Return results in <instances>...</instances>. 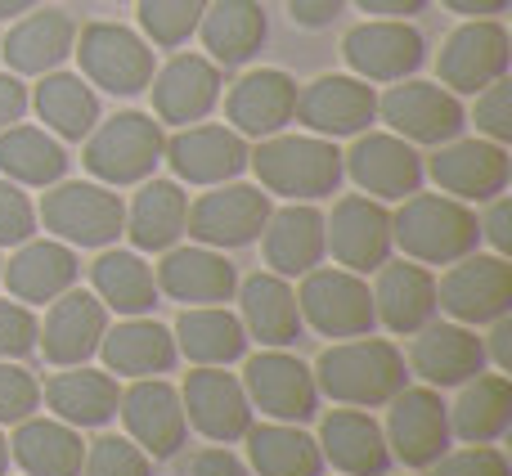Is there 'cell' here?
<instances>
[{
  "label": "cell",
  "instance_id": "1",
  "mask_svg": "<svg viewBox=\"0 0 512 476\" xmlns=\"http://www.w3.org/2000/svg\"><path fill=\"white\" fill-rule=\"evenodd\" d=\"M310 373H315L319 396L337 400V405H351V409L387 405L400 387H409V364L400 355V346L387 342V337H369V333L333 342L315 360Z\"/></svg>",
  "mask_w": 512,
  "mask_h": 476
},
{
  "label": "cell",
  "instance_id": "2",
  "mask_svg": "<svg viewBox=\"0 0 512 476\" xmlns=\"http://www.w3.org/2000/svg\"><path fill=\"white\" fill-rule=\"evenodd\" d=\"M248 167L265 194H279L288 203H315L342 185V153L324 135H265L248 153Z\"/></svg>",
  "mask_w": 512,
  "mask_h": 476
},
{
  "label": "cell",
  "instance_id": "3",
  "mask_svg": "<svg viewBox=\"0 0 512 476\" xmlns=\"http://www.w3.org/2000/svg\"><path fill=\"white\" fill-rule=\"evenodd\" d=\"M477 243V212L450 194H409L391 216V247H400L418 265H454L459 256L477 252Z\"/></svg>",
  "mask_w": 512,
  "mask_h": 476
},
{
  "label": "cell",
  "instance_id": "4",
  "mask_svg": "<svg viewBox=\"0 0 512 476\" xmlns=\"http://www.w3.org/2000/svg\"><path fill=\"white\" fill-rule=\"evenodd\" d=\"M162 122H153L149 113H117L108 122H95V131L86 135V171L99 185H140L158 171L162 162Z\"/></svg>",
  "mask_w": 512,
  "mask_h": 476
},
{
  "label": "cell",
  "instance_id": "5",
  "mask_svg": "<svg viewBox=\"0 0 512 476\" xmlns=\"http://www.w3.org/2000/svg\"><path fill=\"white\" fill-rule=\"evenodd\" d=\"M81 77L108 95H140L153 81V45L122 23H86L72 41Z\"/></svg>",
  "mask_w": 512,
  "mask_h": 476
},
{
  "label": "cell",
  "instance_id": "6",
  "mask_svg": "<svg viewBox=\"0 0 512 476\" xmlns=\"http://www.w3.org/2000/svg\"><path fill=\"white\" fill-rule=\"evenodd\" d=\"M36 216L68 247H108L122 238L126 203L99 180H68V185H54L41 198Z\"/></svg>",
  "mask_w": 512,
  "mask_h": 476
},
{
  "label": "cell",
  "instance_id": "7",
  "mask_svg": "<svg viewBox=\"0 0 512 476\" xmlns=\"http://www.w3.org/2000/svg\"><path fill=\"white\" fill-rule=\"evenodd\" d=\"M436 310L454 324L481 328L512 310V265L499 252H468L436 283Z\"/></svg>",
  "mask_w": 512,
  "mask_h": 476
},
{
  "label": "cell",
  "instance_id": "8",
  "mask_svg": "<svg viewBox=\"0 0 512 476\" xmlns=\"http://www.w3.org/2000/svg\"><path fill=\"white\" fill-rule=\"evenodd\" d=\"M301 324H310L319 337H364L373 333V288L355 270H306L297 288Z\"/></svg>",
  "mask_w": 512,
  "mask_h": 476
},
{
  "label": "cell",
  "instance_id": "9",
  "mask_svg": "<svg viewBox=\"0 0 512 476\" xmlns=\"http://www.w3.org/2000/svg\"><path fill=\"white\" fill-rule=\"evenodd\" d=\"M378 117L391 126V135H400L409 144H427V149L459 140V131L468 126L459 95H450L441 81H409V77L378 99Z\"/></svg>",
  "mask_w": 512,
  "mask_h": 476
},
{
  "label": "cell",
  "instance_id": "10",
  "mask_svg": "<svg viewBox=\"0 0 512 476\" xmlns=\"http://www.w3.org/2000/svg\"><path fill=\"white\" fill-rule=\"evenodd\" d=\"M387 450L405 468H432L450 450V405L436 387H400L387 400Z\"/></svg>",
  "mask_w": 512,
  "mask_h": 476
},
{
  "label": "cell",
  "instance_id": "11",
  "mask_svg": "<svg viewBox=\"0 0 512 476\" xmlns=\"http://www.w3.org/2000/svg\"><path fill=\"white\" fill-rule=\"evenodd\" d=\"M508 59H512V41L508 27L499 18H468L463 27H454L441 45V86L450 95H481L490 81L508 77Z\"/></svg>",
  "mask_w": 512,
  "mask_h": 476
},
{
  "label": "cell",
  "instance_id": "12",
  "mask_svg": "<svg viewBox=\"0 0 512 476\" xmlns=\"http://www.w3.org/2000/svg\"><path fill=\"white\" fill-rule=\"evenodd\" d=\"M243 391H248L252 409H261L270 423H310L319 409V387L315 373L288 351L265 346L261 355H252L243 364Z\"/></svg>",
  "mask_w": 512,
  "mask_h": 476
},
{
  "label": "cell",
  "instance_id": "13",
  "mask_svg": "<svg viewBox=\"0 0 512 476\" xmlns=\"http://www.w3.org/2000/svg\"><path fill=\"white\" fill-rule=\"evenodd\" d=\"M342 176H351L378 203H400L423 189V158L414 144L391 131H360L342 153Z\"/></svg>",
  "mask_w": 512,
  "mask_h": 476
},
{
  "label": "cell",
  "instance_id": "14",
  "mask_svg": "<svg viewBox=\"0 0 512 476\" xmlns=\"http://www.w3.org/2000/svg\"><path fill=\"white\" fill-rule=\"evenodd\" d=\"M270 194L256 185H212V194H203L194 207H189V221H185V234L203 247H248L261 238L265 221H270Z\"/></svg>",
  "mask_w": 512,
  "mask_h": 476
},
{
  "label": "cell",
  "instance_id": "15",
  "mask_svg": "<svg viewBox=\"0 0 512 476\" xmlns=\"http://www.w3.org/2000/svg\"><path fill=\"white\" fill-rule=\"evenodd\" d=\"M342 59L360 81H405L423 68L427 45L423 32L409 27L405 18H369L346 32Z\"/></svg>",
  "mask_w": 512,
  "mask_h": 476
},
{
  "label": "cell",
  "instance_id": "16",
  "mask_svg": "<svg viewBox=\"0 0 512 476\" xmlns=\"http://www.w3.org/2000/svg\"><path fill=\"white\" fill-rule=\"evenodd\" d=\"M180 405H185V423L216 445L243 441L256 414L243 382L234 373L216 369V364H198L189 373L185 387H180Z\"/></svg>",
  "mask_w": 512,
  "mask_h": 476
},
{
  "label": "cell",
  "instance_id": "17",
  "mask_svg": "<svg viewBox=\"0 0 512 476\" xmlns=\"http://www.w3.org/2000/svg\"><path fill=\"white\" fill-rule=\"evenodd\" d=\"M324 247L342 270L369 274L391 261V212L369 194H346L324 216Z\"/></svg>",
  "mask_w": 512,
  "mask_h": 476
},
{
  "label": "cell",
  "instance_id": "18",
  "mask_svg": "<svg viewBox=\"0 0 512 476\" xmlns=\"http://www.w3.org/2000/svg\"><path fill=\"white\" fill-rule=\"evenodd\" d=\"M508 149L495 140H450L436 144L423 176L436 180V189L459 203H490L508 189Z\"/></svg>",
  "mask_w": 512,
  "mask_h": 476
},
{
  "label": "cell",
  "instance_id": "19",
  "mask_svg": "<svg viewBox=\"0 0 512 476\" xmlns=\"http://www.w3.org/2000/svg\"><path fill=\"white\" fill-rule=\"evenodd\" d=\"M297 117L310 135L324 140H342V135L369 131V122L378 117V95L369 81L346 77V72H324L306 90H297Z\"/></svg>",
  "mask_w": 512,
  "mask_h": 476
},
{
  "label": "cell",
  "instance_id": "20",
  "mask_svg": "<svg viewBox=\"0 0 512 476\" xmlns=\"http://www.w3.org/2000/svg\"><path fill=\"white\" fill-rule=\"evenodd\" d=\"M248 140L230 126H180L167 144H162V162L176 171L185 185H225L248 171Z\"/></svg>",
  "mask_w": 512,
  "mask_h": 476
},
{
  "label": "cell",
  "instance_id": "21",
  "mask_svg": "<svg viewBox=\"0 0 512 476\" xmlns=\"http://www.w3.org/2000/svg\"><path fill=\"white\" fill-rule=\"evenodd\" d=\"M104 333H108V306L95 292L68 288L63 297L50 301V315L36 328V351L54 369H68V364H86L90 355H99Z\"/></svg>",
  "mask_w": 512,
  "mask_h": 476
},
{
  "label": "cell",
  "instance_id": "22",
  "mask_svg": "<svg viewBox=\"0 0 512 476\" xmlns=\"http://www.w3.org/2000/svg\"><path fill=\"white\" fill-rule=\"evenodd\" d=\"M117 414H122V423H126V436H131L149 459H171L189 436L180 391L162 378H135L131 387L122 391Z\"/></svg>",
  "mask_w": 512,
  "mask_h": 476
},
{
  "label": "cell",
  "instance_id": "23",
  "mask_svg": "<svg viewBox=\"0 0 512 476\" xmlns=\"http://www.w3.org/2000/svg\"><path fill=\"white\" fill-rule=\"evenodd\" d=\"M409 373L427 382V387H463L468 378L486 373V342L477 337V328L468 324H423L418 333H409Z\"/></svg>",
  "mask_w": 512,
  "mask_h": 476
},
{
  "label": "cell",
  "instance_id": "24",
  "mask_svg": "<svg viewBox=\"0 0 512 476\" xmlns=\"http://www.w3.org/2000/svg\"><path fill=\"white\" fill-rule=\"evenodd\" d=\"M153 113L167 126H194L221 104V68L207 54H176L162 72H153Z\"/></svg>",
  "mask_w": 512,
  "mask_h": 476
},
{
  "label": "cell",
  "instance_id": "25",
  "mask_svg": "<svg viewBox=\"0 0 512 476\" xmlns=\"http://www.w3.org/2000/svg\"><path fill=\"white\" fill-rule=\"evenodd\" d=\"M292 113H297V81L283 68H256L234 81V90L225 95L230 131H239L243 140L279 135L292 122Z\"/></svg>",
  "mask_w": 512,
  "mask_h": 476
},
{
  "label": "cell",
  "instance_id": "26",
  "mask_svg": "<svg viewBox=\"0 0 512 476\" xmlns=\"http://www.w3.org/2000/svg\"><path fill=\"white\" fill-rule=\"evenodd\" d=\"M158 292L185 306H225L239 288V274L216 247H167L158 265Z\"/></svg>",
  "mask_w": 512,
  "mask_h": 476
},
{
  "label": "cell",
  "instance_id": "27",
  "mask_svg": "<svg viewBox=\"0 0 512 476\" xmlns=\"http://www.w3.org/2000/svg\"><path fill=\"white\" fill-rule=\"evenodd\" d=\"M77 274H81L77 252L68 243H59V238H27L9 256V265H0L9 297L23 301V306H45V301L63 297L77 283Z\"/></svg>",
  "mask_w": 512,
  "mask_h": 476
},
{
  "label": "cell",
  "instance_id": "28",
  "mask_svg": "<svg viewBox=\"0 0 512 476\" xmlns=\"http://www.w3.org/2000/svg\"><path fill=\"white\" fill-rule=\"evenodd\" d=\"M378 283H373V315L382 328L409 337L436 315V279L418 261H382Z\"/></svg>",
  "mask_w": 512,
  "mask_h": 476
},
{
  "label": "cell",
  "instance_id": "29",
  "mask_svg": "<svg viewBox=\"0 0 512 476\" xmlns=\"http://www.w3.org/2000/svg\"><path fill=\"white\" fill-rule=\"evenodd\" d=\"M319 454L324 463H333L342 476H387L391 468V450L382 427L373 423L364 409H333L319 423Z\"/></svg>",
  "mask_w": 512,
  "mask_h": 476
},
{
  "label": "cell",
  "instance_id": "30",
  "mask_svg": "<svg viewBox=\"0 0 512 476\" xmlns=\"http://www.w3.org/2000/svg\"><path fill=\"white\" fill-rule=\"evenodd\" d=\"M261 247H265V265L270 274L283 279H301L306 270H315L328 256L324 247V212L310 203H288L279 212H270L261 230Z\"/></svg>",
  "mask_w": 512,
  "mask_h": 476
},
{
  "label": "cell",
  "instance_id": "31",
  "mask_svg": "<svg viewBox=\"0 0 512 476\" xmlns=\"http://www.w3.org/2000/svg\"><path fill=\"white\" fill-rule=\"evenodd\" d=\"M45 405L54 409V418L77 432L86 427H104L117 418V405H122V391H117V378L108 369H86V364H68L59 369L50 382L41 387Z\"/></svg>",
  "mask_w": 512,
  "mask_h": 476
},
{
  "label": "cell",
  "instance_id": "32",
  "mask_svg": "<svg viewBox=\"0 0 512 476\" xmlns=\"http://www.w3.org/2000/svg\"><path fill=\"white\" fill-rule=\"evenodd\" d=\"M239 306H243V333L256 337L261 346L288 351L301 337V310H297V292L283 274L256 270L252 279L239 283Z\"/></svg>",
  "mask_w": 512,
  "mask_h": 476
},
{
  "label": "cell",
  "instance_id": "33",
  "mask_svg": "<svg viewBox=\"0 0 512 476\" xmlns=\"http://www.w3.org/2000/svg\"><path fill=\"white\" fill-rule=\"evenodd\" d=\"M99 355H104V369L117 378H158L176 364V337L158 319L126 315L122 324H108Z\"/></svg>",
  "mask_w": 512,
  "mask_h": 476
},
{
  "label": "cell",
  "instance_id": "34",
  "mask_svg": "<svg viewBox=\"0 0 512 476\" xmlns=\"http://www.w3.org/2000/svg\"><path fill=\"white\" fill-rule=\"evenodd\" d=\"M72 41H77V23L63 9H41V14L27 9L5 36V63L18 77H45L72 54Z\"/></svg>",
  "mask_w": 512,
  "mask_h": 476
},
{
  "label": "cell",
  "instance_id": "35",
  "mask_svg": "<svg viewBox=\"0 0 512 476\" xmlns=\"http://www.w3.org/2000/svg\"><path fill=\"white\" fill-rule=\"evenodd\" d=\"M189 221V194L180 189V180H140L131 212H126L122 234L131 238L135 252H167L180 243Z\"/></svg>",
  "mask_w": 512,
  "mask_h": 476
},
{
  "label": "cell",
  "instance_id": "36",
  "mask_svg": "<svg viewBox=\"0 0 512 476\" xmlns=\"http://www.w3.org/2000/svg\"><path fill=\"white\" fill-rule=\"evenodd\" d=\"M9 454L27 476H81V463H86L81 432L59 423V418H23V423H14Z\"/></svg>",
  "mask_w": 512,
  "mask_h": 476
},
{
  "label": "cell",
  "instance_id": "37",
  "mask_svg": "<svg viewBox=\"0 0 512 476\" xmlns=\"http://www.w3.org/2000/svg\"><path fill=\"white\" fill-rule=\"evenodd\" d=\"M171 337H176V355L194 364H216V369L243 360V351H248L243 319L230 315L225 306H185Z\"/></svg>",
  "mask_w": 512,
  "mask_h": 476
},
{
  "label": "cell",
  "instance_id": "38",
  "mask_svg": "<svg viewBox=\"0 0 512 476\" xmlns=\"http://www.w3.org/2000/svg\"><path fill=\"white\" fill-rule=\"evenodd\" d=\"M198 36L216 68H239L265 45V9L256 0H212L198 18Z\"/></svg>",
  "mask_w": 512,
  "mask_h": 476
},
{
  "label": "cell",
  "instance_id": "39",
  "mask_svg": "<svg viewBox=\"0 0 512 476\" xmlns=\"http://www.w3.org/2000/svg\"><path fill=\"white\" fill-rule=\"evenodd\" d=\"M512 423V382L504 373H477L463 382L450 409V436L463 445H495Z\"/></svg>",
  "mask_w": 512,
  "mask_h": 476
},
{
  "label": "cell",
  "instance_id": "40",
  "mask_svg": "<svg viewBox=\"0 0 512 476\" xmlns=\"http://www.w3.org/2000/svg\"><path fill=\"white\" fill-rule=\"evenodd\" d=\"M32 104L41 113L45 131H54L59 140H86L99 122V95L90 90V81L81 72H45Z\"/></svg>",
  "mask_w": 512,
  "mask_h": 476
},
{
  "label": "cell",
  "instance_id": "41",
  "mask_svg": "<svg viewBox=\"0 0 512 476\" xmlns=\"http://www.w3.org/2000/svg\"><path fill=\"white\" fill-rule=\"evenodd\" d=\"M68 171V153L41 126H5L0 131V176L14 185H32V189H50L63 180Z\"/></svg>",
  "mask_w": 512,
  "mask_h": 476
},
{
  "label": "cell",
  "instance_id": "42",
  "mask_svg": "<svg viewBox=\"0 0 512 476\" xmlns=\"http://www.w3.org/2000/svg\"><path fill=\"white\" fill-rule=\"evenodd\" d=\"M90 283H95V297L117 315H149L158 306V279L140 252H122V247L104 252L90 265Z\"/></svg>",
  "mask_w": 512,
  "mask_h": 476
},
{
  "label": "cell",
  "instance_id": "43",
  "mask_svg": "<svg viewBox=\"0 0 512 476\" xmlns=\"http://www.w3.org/2000/svg\"><path fill=\"white\" fill-rule=\"evenodd\" d=\"M248 459L261 476H319L324 454L315 436H306L297 423H261L248 427Z\"/></svg>",
  "mask_w": 512,
  "mask_h": 476
},
{
  "label": "cell",
  "instance_id": "44",
  "mask_svg": "<svg viewBox=\"0 0 512 476\" xmlns=\"http://www.w3.org/2000/svg\"><path fill=\"white\" fill-rule=\"evenodd\" d=\"M212 0H140V27L158 50H176L198 32Z\"/></svg>",
  "mask_w": 512,
  "mask_h": 476
},
{
  "label": "cell",
  "instance_id": "45",
  "mask_svg": "<svg viewBox=\"0 0 512 476\" xmlns=\"http://www.w3.org/2000/svg\"><path fill=\"white\" fill-rule=\"evenodd\" d=\"M86 476H153V459L131 441V436H99L86 445Z\"/></svg>",
  "mask_w": 512,
  "mask_h": 476
},
{
  "label": "cell",
  "instance_id": "46",
  "mask_svg": "<svg viewBox=\"0 0 512 476\" xmlns=\"http://www.w3.org/2000/svg\"><path fill=\"white\" fill-rule=\"evenodd\" d=\"M41 409V382L14 360H0V427H14Z\"/></svg>",
  "mask_w": 512,
  "mask_h": 476
},
{
  "label": "cell",
  "instance_id": "47",
  "mask_svg": "<svg viewBox=\"0 0 512 476\" xmlns=\"http://www.w3.org/2000/svg\"><path fill=\"white\" fill-rule=\"evenodd\" d=\"M472 122H477V131L486 135V140H495V144L512 140V81L508 77L490 81V86L481 90L477 108H472Z\"/></svg>",
  "mask_w": 512,
  "mask_h": 476
},
{
  "label": "cell",
  "instance_id": "48",
  "mask_svg": "<svg viewBox=\"0 0 512 476\" xmlns=\"http://www.w3.org/2000/svg\"><path fill=\"white\" fill-rule=\"evenodd\" d=\"M36 315L14 297H0V360H23L36 351Z\"/></svg>",
  "mask_w": 512,
  "mask_h": 476
},
{
  "label": "cell",
  "instance_id": "49",
  "mask_svg": "<svg viewBox=\"0 0 512 476\" xmlns=\"http://www.w3.org/2000/svg\"><path fill=\"white\" fill-rule=\"evenodd\" d=\"M432 476H512V468L495 445H468V450H445L432 463Z\"/></svg>",
  "mask_w": 512,
  "mask_h": 476
},
{
  "label": "cell",
  "instance_id": "50",
  "mask_svg": "<svg viewBox=\"0 0 512 476\" xmlns=\"http://www.w3.org/2000/svg\"><path fill=\"white\" fill-rule=\"evenodd\" d=\"M36 234V207L27 203L23 185L0 176V247H18Z\"/></svg>",
  "mask_w": 512,
  "mask_h": 476
},
{
  "label": "cell",
  "instance_id": "51",
  "mask_svg": "<svg viewBox=\"0 0 512 476\" xmlns=\"http://www.w3.org/2000/svg\"><path fill=\"white\" fill-rule=\"evenodd\" d=\"M185 476H248V468L230 454V445H207V450L189 454Z\"/></svg>",
  "mask_w": 512,
  "mask_h": 476
},
{
  "label": "cell",
  "instance_id": "52",
  "mask_svg": "<svg viewBox=\"0 0 512 476\" xmlns=\"http://www.w3.org/2000/svg\"><path fill=\"white\" fill-rule=\"evenodd\" d=\"M481 238H486L499 256L512 252V198H504V194L490 198V212H486V221H481Z\"/></svg>",
  "mask_w": 512,
  "mask_h": 476
},
{
  "label": "cell",
  "instance_id": "53",
  "mask_svg": "<svg viewBox=\"0 0 512 476\" xmlns=\"http://www.w3.org/2000/svg\"><path fill=\"white\" fill-rule=\"evenodd\" d=\"M27 104H32V95H27V86L18 81V72H0V131L23 122Z\"/></svg>",
  "mask_w": 512,
  "mask_h": 476
},
{
  "label": "cell",
  "instance_id": "54",
  "mask_svg": "<svg viewBox=\"0 0 512 476\" xmlns=\"http://www.w3.org/2000/svg\"><path fill=\"white\" fill-rule=\"evenodd\" d=\"M346 0H288V14L297 27H310V32H319V27H328L337 14H342Z\"/></svg>",
  "mask_w": 512,
  "mask_h": 476
},
{
  "label": "cell",
  "instance_id": "55",
  "mask_svg": "<svg viewBox=\"0 0 512 476\" xmlns=\"http://www.w3.org/2000/svg\"><path fill=\"white\" fill-rule=\"evenodd\" d=\"M486 360H495V369H512V319L499 315L490 319V342H486Z\"/></svg>",
  "mask_w": 512,
  "mask_h": 476
},
{
  "label": "cell",
  "instance_id": "56",
  "mask_svg": "<svg viewBox=\"0 0 512 476\" xmlns=\"http://www.w3.org/2000/svg\"><path fill=\"white\" fill-rule=\"evenodd\" d=\"M355 5L373 18H409V14H418L427 0H355Z\"/></svg>",
  "mask_w": 512,
  "mask_h": 476
},
{
  "label": "cell",
  "instance_id": "57",
  "mask_svg": "<svg viewBox=\"0 0 512 476\" xmlns=\"http://www.w3.org/2000/svg\"><path fill=\"white\" fill-rule=\"evenodd\" d=\"M445 9H454V14L463 18H495L508 9V0H441Z\"/></svg>",
  "mask_w": 512,
  "mask_h": 476
},
{
  "label": "cell",
  "instance_id": "58",
  "mask_svg": "<svg viewBox=\"0 0 512 476\" xmlns=\"http://www.w3.org/2000/svg\"><path fill=\"white\" fill-rule=\"evenodd\" d=\"M36 0H0V18H18V14H27Z\"/></svg>",
  "mask_w": 512,
  "mask_h": 476
},
{
  "label": "cell",
  "instance_id": "59",
  "mask_svg": "<svg viewBox=\"0 0 512 476\" xmlns=\"http://www.w3.org/2000/svg\"><path fill=\"white\" fill-rule=\"evenodd\" d=\"M5 468H9V441L0 436V476H5Z\"/></svg>",
  "mask_w": 512,
  "mask_h": 476
},
{
  "label": "cell",
  "instance_id": "60",
  "mask_svg": "<svg viewBox=\"0 0 512 476\" xmlns=\"http://www.w3.org/2000/svg\"><path fill=\"white\" fill-rule=\"evenodd\" d=\"M0 265H5V261H0Z\"/></svg>",
  "mask_w": 512,
  "mask_h": 476
}]
</instances>
